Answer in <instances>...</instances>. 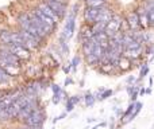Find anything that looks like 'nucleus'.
Masks as SVG:
<instances>
[{"label": "nucleus", "instance_id": "2eb2a0df", "mask_svg": "<svg viewBox=\"0 0 154 129\" xmlns=\"http://www.w3.org/2000/svg\"><path fill=\"white\" fill-rule=\"evenodd\" d=\"M93 35H95V32H93L92 30V26L91 24H82L81 27H80V34H79V38L81 42H84V40H88V39H92Z\"/></svg>", "mask_w": 154, "mask_h": 129}, {"label": "nucleus", "instance_id": "c03bdc74", "mask_svg": "<svg viewBox=\"0 0 154 129\" xmlns=\"http://www.w3.org/2000/svg\"><path fill=\"white\" fill-rule=\"evenodd\" d=\"M45 1H48V0H45ZM51 1H60V3H65V4H66L68 0H51Z\"/></svg>", "mask_w": 154, "mask_h": 129}, {"label": "nucleus", "instance_id": "ea45409f", "mask_svg": "<svg viewBox=\"0 0 154 129\" xmlns=\"http://www.w3.org/2000/svg\"><path fill=\"white\" fill-rule=\"evenodd\" d=\"M70 70H72V65H68V66H64V71H65V73H66V74H69L70 73Z\"/></svg>", "mask_w": 154, "mask_h": 129}, {"label": "nucleus", "instance_id": "a18cd8bd", "mask_svg": "<svg viewBox=\"0 0 154 129\" xmlns=\"http://www.w3.org/2000/svg\"><path fill=\"white\" fill-rule=\"evenodd\" d=\"M99 125V128H104L107 125V122H100V124H97Z\"/></svg>", "mask_w": 154, "mask_h": 129}, {"label": "nucleus", "instance_id": "cd10ccee", "mask_svg": "<svg viewBox=\"0 0 154 129\" xmlns=\"http://www.w3.org/2000/svg\"><path fill=\"white\" fill-rule=\"evenodd\" d=\"M134 108H135V102H130V105L127 106V109H126L125 112H123V114H122V122L125 121L126 119H127L128 116H130L131 113L134 112Z\"/></svg>", "mask_w": 154, "mask_h": 129}, {"label": "nucleus", "instance_id": "aec40b11", "mask_svg": "<svg viewBox=\"0 0 154 129\" xmlns=\"http://www.w3.org/2000/svg\"><path fill=\"white\" fill-rule=\"evenodd\" d=\"M131 63H133V61H130V59H127L126 57L122 55L119 59H118L116 67H118V70H120V71H127L131 69Z\"/></svg>", "mask_w": 154, "mask_h": 129}, {"label": "nucleus", "instance_id": "a19ab883", "mask_svg": "<svg viewBox=\"0 0 154 129\" xmlns=\"http://www.w3.org/2000/svg\"><path fill=\"white\" fill-rule=\"evenodd\" d=\"M145 94H146V89H145V87H139V95L143 97Z\"/></svg>", "mask_w": 154, "mask_h": 129}, {"label": "nucleus", "instance_id": "4c0bfd02", "mask_svg": "<svg viewBox=\"0 0 154 129\" xmlns=\"http://www.w3.org/2000/svg\"><path fill=\"white\" fill-rule=\"evenodd\" d=\"M66 116H68V113H66V112H64V113H61V114H60V116H57L56 119L53 120V124H56V122H57V121H60V120H64Z\"/></svg>", "mask_w": 154, "mask_h": 129}, {"label": "nucleus", "instance_id": "6e6552de", "mask_svg": "<svg viewBox=\"0 0 154 129\" xmlns=\"http://www.w3.org/2000/svg\"><path fill=\"white\" fill-rule=\"evenodd\" d=\"M0 67L11 77H15V75H19L22 73V66H18V65H14V63H10V62L4 61L3 58H0Z\"/></svg>", "mask_w": 154, "mask_h": 129}, {"label": "nucleus", "instance_id": "de8ad7c7", "mask_svg": "<svg viewBox=\"0 0 154 129\" xmlns=\"http://www.w3.org/2000/svg\"><path fill=\"white\" fill-rule=\"evenodd\" d=\"M29 129H43L42 127H29Z\"/></svg>", "mask_w": 154, "mask_h": 129}, {"label": "nucleus", "instance_id": "f8f14e48", "mask_svg": "<svg viewBox=\"0 0 154 129\" xmlns=\"http://www.w3.org/2000/svg\"><path fill=\"white\" fill-rule=\"evenodd\" d=\"M75 28H76V15L69 13V15H68V22L65 23V27H64L62 34L69 39V38H72L73 32H75Z\"/></svg>", "mask_w": 154, "mask_h": 129}, {"label": "nucleus", "instance_id": "79ce46f5", "mask_svg": "<svg viewBox=\"0 0 154 129\" xmlns=\"http://www.w3.org/2000/svg\"><path fill=\"white\" fill-rule=\"evenodd\" d=\"M87 122H88V124H93V122H96V119L91 117V119H88V120H87Z\"/></svg>", "mask_w": 154, "mask_h": 129}, {"label": "nucleus", "instance_id": "0eeeda50", "mask_svg": "<svg viewBox=\"0 0 154 129\" xmlns=\"http://www.w3.org/2000/svg\"><path fill=\"white\" fill-rule=\"evenodd\" d=\"M0 58H3L4 61L10 62V63L22 66V61L15 55V54L11 53L10 48H8L5 45H0Z\"/></svg>", "mask_w": 154, "mask_h": 129}, {"label": "nucleus", "instance_id": "ddd939ff", "mask_svg": "<svg viewBox=\"0 0 154 129\" xmlns=\"http://www.w3.org/2000/svg\"><path fill=\"white\" fill-rule=\"evenodd\" d=\"M99 15V8L95 7H87L84 11H82V16H84V20L87 24H93L97 19Z\"/></svg>", "mask_w": 154, "mask_h": 129}, {"label": "nucleus", "instance_id": "9d476101", "mask_svg": "<svg viewBox=\"0 0 154 129\" xmlns=\"http://www.w3.org/2000/svg\"><path fill=\"white\" fill-rule=\"evenodd\" d=\"M37 8H38V10H39L42 13H45V15L48 16V18H50L56 24H58L60 22H61V19L58 18V15H57V13L54 12V11L51 10L50 7H49L48 3H46V1H41L39 4L37 5Z\"/></svg>", "mask_w": 154, "mask_h": 129}, {"label": "nucleus", "instance_id": "1a4fd4ad", "mask_svg": "<svg viewBox=\"0 0 154 129\" xmlns=\"http://www.w3.org/2000/svg\"><path fill=\"white\" fill-rule=\"evenodd\" d=\"M45 1V0H43ZM48 5L51 8V10L54 11V12L58 15V18L61 19H64L65 18V15H66V12H68V5L65 4V3H60V1H51V0H48Z\"/></svg>", "mask_w": 154, "mask_h": 129}, {"label": "nucleus", "instance_id": "7c9ffc66", "mask_svg": "<svg viewBox=\"0 0 154 129\" xmlns=\"http://www.w3.org/2000/svg\"><path fill=\"white\" fill-rule=\"evenodd\" d=\"M11 79V75H8L7 73H5L4 70H3L2 67H0V85L2 84H5V82H8Z\"/></svg>", "mask_w": 154, "mask_h": 129}, {"label": "nucleus", "instance_id": "20e7f679", "mask_svg": "<svg viewBox=\"0 0 154 129\" xmlns=\"http://www.w3.org/2000/svg\"><path fill=\"white\" fill-rule=\"evenodd\" d=\"M18 34H19V38H20V40H19V45L24 46V47L29 48L30 51L38 50V48H39V46L42 45V43H41L39 40L37 39V38L32 37L31 34H29V32L24 31V30H20V28H19Z\"/></svg>", "mask_w": 154, "mask_h": 129}, {"label": "nucleus", "instance_id": "37998d69", "mask_svg": "<svg viewBox=\"0 0 154 129\" xmlns=\"http://www.w3.org/2000/svg\"><path fill=\"white\" fill-rule=\"evenodd\" d=\"M15 129H29V127H27V125H24V124H22V125H19V127L15 128Z\"/></svg>", "mask_w": 154, "mask_h": 129}, {"label": "nucleus", "instance_id": "4be33fe9", "mask_svg": "<svg viewBox=\"0 0 154 129\" xmlns=\"http://www.w3.org/2000/svg\"><path fill=\"white\" fill-rule=\"evenodd\" d=\"M32 12H34L35 15H37L38 18H39L41 20H42L45 24H48V26H50V27H54V28H56V27H57V24L54 23V22L51 20L50 18H48V16H46L45 13H42V12H41V11L38 10V8H34V10H32Z\"/></svg>", "mask_w": 154, "mask_h": 129}, {"label": "nucleus", "instance_id": "6ab92c4d", "mask_svg": "<svg viewBox=\"0 0 154 129\" xmlns=\"http://www.w3.org/2000/svg\"><path fill=\"white\" fill-rule=\"evenodd\" d=\"M97 45V43L95 42V39H88V40H84V42H81V50H82V54H84L85 57L89 55V54H92L93 48H95V46Z\"/></svg>", "mask_w": 154, "mask_h": 129}, {"label": "nucleus", "instance_id": "c9c22d12", "mask_svg": "<svg viewBox=\"0 0 154 129\" xmlns=\"http://www.w3.org/2000/svg\"><path fill=\"white\" fill-rule=\"evenodd\" d=\"M51 90H53V94L54 93H57V94H58V93H62V89H61V86H58V85H56V84H51Z\"/></svg>", "mask_w": 154, "mask_h": 129}, {"label": "nucleus", "instance_id": "412c9836", "mask_svg": "<svg viewBox=\"0 0 154 129\" xmlns=\"http://www.w3.org/2000/svg\"><path fill=\"white\" fill-rule=\"evenodd\" d=\"M142 106H143V105H142V102H138V101H135V108H134V112L130 114V116L127 117V119L125 120V121L122 122V125H126V124H128V122H131V121H133V120L135 119V117L138 116L139 113H141V110H142Z\"/></svg>", "mask_w": 154, "mask_h": 129}, {"label": "nucleus", "instance_id": "58836bf2", "mask_svg": "<svg viewBox=\"0 0 154 129\" xmlns=\"http://www.w3.org/2000/svg\"><path fill=\"white\" fill-rule=\"evenodd\" d=\"M73 84V79L70 78V77H68L66 79H65V84H64V86H69V85H72Z\"/></svg>", "mask_w": 154, "mask_h": 129}, {"label": "nucleus", "instance_id": "49530a36", "mask_svg": "<svg viewBox=\"0 0 154 129\" xmlns=\"http://www.w3.org/2000/svg\"><path fill=\"white\" fill-rule=\"evenodd\" d=\"M146 94H152V87H147L146 89Z\"/></svg>", "mask_w": 154, "mask_h": 129}, {"label": "nucleus", "instance_id": "9b49d317", "mask_svg": "<svg viewBox=\"0 0 154 129\" xmlns=\"http://www.w3.org/2000/svg\"><path fill=\"white\" fill-rule=\"evenodd\" d=\"M126 24H127V28L131 31H135V30H141V24H139V19H138V13L137 11H131L130 13L126 18Z\"/></svg>", "mask_w": 154, "mask_h": 129}, {"label": "nucleus", "instance_id": "b1692460", "mask_svg": "<svg viewBox=\"0 0 154 129\" xmlns=\"http://www.w3.org/2000/svg\"><path fill=\"white\" fill-rule=\"evenodd\" d=\"M11 38H12V31L2 30L0 31V45H11Z\"/></svg>", "mask_w": 154, "mask_h": 129}, {"label": "nucleus", "instance_id": "a211bd4d", "mask_svg": "<svg viewBox=\"0 0 154 129\" xmlns=\"http://www.w3.org/2000/svg\"><path fill=\"white\" fill-rule=\"evenodd\" d=\"M93 39H95V42L97 43L99 46H101L103 48H108V42H109V38L108 35L106 34V32H97V34L93 35Z\"/></svg>", "mask_w": 154, "mask_h": 129}, {"label": "nucleus", "instance_id": "c85d7f7f", "mask_svg": "<svg viewBox=\"0 0 154 129\" xmlns=\"http://www.w3.org/2000/svg\"><path fill=\"white\" fill-rule=\"evenodd\" d=\"M149 71H150V67H149V65L147 63H143L142 65V67H141V71H139V77H138V81H142V79L145 78V77L149 74Z\"/></svg>", "mask_w": 154, "mask_h": 129}, {"label": "nucleus", "instance_id": "f3484780", "mask_svg": "<svg viewBox=\"0 0 154 129\" xmlns=\"http://www.w3.org/2000/svg\"><path fill=\"white\" fill-rule=\"evenodd\" d=\"M137 13H138V19H139V24H141V28L142 30H147L150 28L149 27V20H147V15H146V10L142 7H138L137 8Z\"/></svg>", "mask_w": 154, "mask_h": 129}, {"label": "nucleus", "instance_id": "8fccbe9b", "mask_svg": "<svg viewBox=\"0 0 154 129\" xmlns=\"http://www.w3.org/2000/svg\"><path fill=\"white\" fill-rule=\"evenodd\" d=\"M133 129H135V128H133Z\"/></svg>", "mask_w": 154, "mask_h": 129}, {"label": "nucleus", "instance_id": "f704fd0d", "mask_svg": "<svg viewBox=\"0 0 154 129\" xmlns=\"http://www.w3.org/2000/svg\"><path fill=\"white\" fill-rule=\"evenodd\" d=\"M138 82H139L138 78H135L134 75H130L127 79H126V84L127 85H135V84H138Z\"/></svg>", "mask_w": 154, "mask_h": 129}, {"label": "nucleus", "instance_id": "c756f323", "mask_svg": "<svg viewBox=\"0 0 154 129\" xmlns=\"http://www.w3.org/2000/svg\"><path fill=\"white\" fill-rule=\"evenodd\" d=\"M92 26V30L95 34H97V32H103L104 28H106V23H101V22H96V23L91 24Z\"/></svg>", "mask_w": 154, "mask_h": 129}, {"label": "nucleus", "instance_id": "39448f33", "mask_svg": "<svg viewBox=\"0 0 154 129\" xmlns=\"http://www.w3.org/2000/svg\"><path fill=\"white\" fill-rule=\"evenodd\" d=\"M41 104H39V100H38V95H35V97H32L31 100L29 101V102L26 104V105L23 106V108L19 110V113H18V116H16V121H19V122H22L23 124V121L27 119V117L30 116V113H31L32 110H34L37 106H39Z\"/></svg>", "mask_w": 154, "mask_h": 129}, {"label": "nucleus", "instance_id": "bb28decb", "mask_svg": "<svg viewBox=\"0 0 154 129\" xmlns=\"http://www.w3.org/2000/svg\"><path fill=\"white\" fill-rule=\"evenodd\" d=\"M112 94H114V90L112 89H104L103 92L100 93V95H99L97 101H106L107 98H109Z\"/></svg>", "mask_w": 154, "mask_h": 129}, {"label": "nucleus", "instance_id": "5701e85b", "mask_svg": "<svg viewBox=\"0 0 154 129\" xmlns=\"http://www.w3.org/2000/svg\"><path fill=\"white\" fill-rule=\"evenodd\" d=\"M143 8L146 10V15H147V20H149V27L150 28H154V7L153 5H149L145 3Z\"/></svg>", "mask_w": 154, "mask_h": 129}, {"label": "nucleus", "instance_id": "dca6fc26", "mask_svg": "<svg viewBox=\"0 0 154 129\" xmlns=\"http://www.w3.org/2000/svg\"><path fill=\"white\" fill-rule=\"evenodd\" d=\"M99 71L104 75H111V74H115L118 71L116 65L111 63V62H100V67H99Z\"/></svg>", "mask_w": 154, "mask_h": 129}, {"label": "nucleus", "instance_id": "393cba45", "mask_svg": "<svg viewBox=\"0 0 154 129\" xmlns=\"http://www.w3.org/2000/svg\"><path fill=\"white\" fill-rule=\"evenodd\" d=\"M87 7H95V8H100L107 5V0H85Z\"/></svg>", "mask_w": 154, "mask_h": 129}, {"label": "nucleus", "instance_id": "4468645a", "mask_svg": "<svg viewBox=\"0 0 154 129\" xmlns=\"http://www.w3.org/2000/svg\"><path fill=\"white\" fill-rule=\"evenodd\" d=\"M143 47H139V48H130V50H123V57H126L127 59H130V61L135 62L138 61V59L142 58V55H143Z\"/></svg>", "mask_w": 154, "mask_h": 129}, {"label": "nucleus", "instance_id": "f257e3e1", "mask_svg": "<svg viewBox=\"0 0 154 129\" xmlns=\"http://www.w3.org/2000/svg\"><path fill=\"white\" fill-rule=\"evenodd\" d=\"M18 26H19V28H20V30H24V31H27L29 34H31L32 37H35L41 43H43L46 40L43 37H41V34L38 32V30L35 28V26L32 24V22L30 20L27 12L19 13V16H18Z\"/></svg>", "mask_w": 154, "mask_h": 129}, {"label": "nucleus", "instance_id": "423d86ee", "mask_svg": "<svg viewBox=\"0 0 154 129\" xmlns=\"http://www.w3.org/2000/svg\"><path fill=\"white\" fill-rule=\"evenodd\" d=\"M8 48H10V51L12 54H15L16 57H18L19 59H20L22 62L24 61H29L30 58H31V51L29 50V48H26L24 46L22 45H14V43H11V45H5Z\"/></svg>", "mask_w": 154, "mask_h": 129}, {"label": "nucleus", "instance_id": "e433bc0d", "mask_svg": "<svg viewBox=\"0 0 154 129\" xmlns=\"http://www.w3.org/2000/svg\"><path fill=\"white\" fill-rule=\"evenodd\" d=\"M69 100L72 101L75 105H77V104H80V101H81V95H72V97H69Z\"/></svg>", "mask_w": 154, "mask_h": 129}, {"label": "nucleus", "instance_id": "09e8293b", "mask_svg": "<svg viewBox=\"0 0 154 129\" xmlns=\"http://www.w3.org/2000/svg\"><path fill=\"white\" fill-rule=\"evenodd\" d=\"M149 84H150V86L153 85V78H152V77H150V79H149Z\"/></svg>", "mask_w": 154, "mask_h": 129}, {"label": "nucleus", "instance_id": "72a5a7b5", "mask_svg": "<svg viewBox=\"0 0 154 129\" xmlns=\"http://www.w3.org/2000/svg\"><path fill=\"white\" fill-rule=\"evenodd\" d=\"M80 62H81V58H80L79 55L73 57L72 62H70V65H72V69H73V70H76V69H77V66L80 65Z\"/></svg>", "mask_w": 154, "mask_h": 129}, {"label": "nucleus", "instance_id": "473e14b6", "mask_svg": "<svg viewBox=\"0 0 154 129\" xmlns=\"http://www.w3.org/2000/svg\"><path fill=\"white\" fill-rule=\"evenodd\" d=\"M61 98H62V93H54L53 94V98H51V102L54 104V105H58L60 102H61Z\"/></svg>", "mask_w": 154, "mask_h": 129}, {"label": "nucleus", "instance_id": "f03ea898", "mask_svg": "<svg viewBox=\"0 0 154 129\" xmlns=\"http://www.w3.org/2000/svg\"><path fill=\"white\" fill-rule=\"evenodd\" d=\"M45 121H46L45 109L39 105V106H37L31 113H30V116L24 120L23 124L27 125V127H42Z\"/></svg>", "mask_w": 154, "mask_h": 129}, {"label": "nucleus", "instance_id": "2f4dec72", "mask_svg": "<svg viewBox=\"0 0 154 129\" xmlns=\"http://www.w3.org/2000/svg\"><path fill=\"white\" fill-rule=\"evenodd\" d=\"M75 104L72 102V101L69 100V98H68L66 100V104H65V112H66V113H70V112H73V109H75Z\"/></svg>", "mask_w": 154, "mask_h": 129}, {"label": "nucleus", "instance_id": "7ed1b4c3", "mask_svg": "<svg viewBox=\"0 0 154 129\" xmlns=\"http://www.w3.org/2000/svg\"><path fill=\"white\" fill-rule=\"evenodd\" d=\"M123 22L125 20H123V18L120 15H118V13L112 15V18L109 19V22H107L106 28H104V32L108 35V38L114 37L115 34L123 31Z\"/></svg>", "mask_w": 154, "mask_h": 129}, {"label": "nucleus", "instance_id": "a878e982", "mask_svg": "<svg viewBox=\"0 0 154 129\" xmlns=\"http://www.w3.org/2000/svg\"><path fill=\"white\" fill-rule=\"evenodd\" d=\"M82 98H84V102H85V106H87V108H92V106L95 105V102H96L95 95H93L91 92H88Z\"/></svg>", "mask_w": 154, "mask_h": 129}]
</instances>
